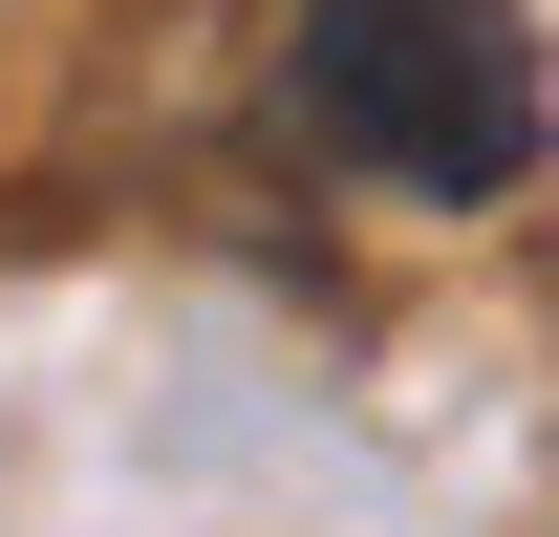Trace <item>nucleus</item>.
I'll use <instances>...</instances> for the list:
<instances>
[{"label": "nucleus", "mask_w": 559, "mask_h": 537, "mask_svg": "<svg viewBox=\"0 0 559 537\" xmlns=\"http://www.w3.org/2000/svg\"><path fill=\"white\" fill-rule=\"evenodd\" d=\"M280 108H301V151L366 172V194L495 215L538 172V22H516V0H301Z\"/></svg>", "instance_id": "nucleus-1"}]
</instances>
